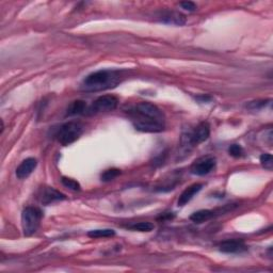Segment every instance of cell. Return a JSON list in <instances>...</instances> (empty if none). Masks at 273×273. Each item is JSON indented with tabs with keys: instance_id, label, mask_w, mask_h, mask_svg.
<instances>
[{
	"instance_id": "4fadbf2b",
	"label": "cell",
	"mask_w": 273,
	"mask_h": 273,
	"mask_svg": "<svg viewBox=\"0 0 273 273\" xmlns=\"http://www.w3.org/2000/svg\"><path fill=\"white\" fill-rule=\"evenodd\" d=\"M88 111V106L86 102L84 101H75L69 103V106L67 109V116L74 117L79 116V114H85Z\"/></svg>"
},
{
	"instance_id": "3957f363",
	"label": "cell",
	"mask_w": 273,
	"mask_h": 273,
	"mask_svg": "<svg viewBox=\"0 0 273 273\" xmlns=\"http://www.w3.org/2000/svg\"><path fill=\"white\" fill-rule=\"evenodd\" d=\"M84 133L83 124L79 122H68L64 123L56 129L54 132V139H56L60 144L64 146L69 145L77 141L80 136Z\"/></svg>"
},
{
	"instance_id": "d6986e66",
	"label": "cell",
	"mask_w": 273,
	"mask_h": 273,
	"mask_svg": "<svg viewBox=\"0 0 273 273\" xmlns=\"http://www.w3.org/2000/svg\"><path fill=\"white\" fill-rule=\"evenodd\" d=\"M260 163L267 170L271 171L273 168V160L271 154H263L260 156Z\"/></svg>"
},
{
	"instance_id": "5b68a950",
	"label": "cell",
	"mask_w": 273,
	"mask_h": 273,
	"mask_svg": "<svg viewBox=\"0 0 273 273\" xmlns=\"http://www.w3.org/2000/svg\"><path fill=\"white\" fill-rule=\"evenodd\" d=\"M210 135V127L207 123L199 124L196 128L191 132L184 134L182 136V145L184 147H192L208 139Z\"/></svg>"
},
{
	"instance_id": "277c9868",
	"label": "cell",
	"mask_w": 273,
	"mask_h": 273,
	"mask_svg": "<svg viewBox=\"0 0 273 273\" xmlns=\"http://www.w3.org/2000/svg\"><path fill=\"white\" fill-rule=\"evenodd\" d=\"M42 210L34 206H28L21 212V227L25 236L34 235L41 224Z\"/></svg>"
},
{
	"instance_id": "ba28073f",
	"label": "cell",
	"mask_w": 273,
	"mask_h": 273,
	"mask_svg": "<svg viewBox=\"0 0 273 273\" xmlns=\"http://www.w3.org/2000/svg\"><path fill=\"white\" fill-rule=\"evenodd\" d=\"M39 200L43 205H49L54 202L67 200V196L52 187H42L39 191Z\"/></svg>"
},
{
	"instance_id": "6da1fadb",
	"label": "cell",
	"mask_w": 273,
	"mask_h": 273,
	"mask_svg": "<svg viewBox=\"0 0 273 273\" xmlns=\"http://www.w3.org/2000/svg\"><path fill=\"white\" fill-rule=\"evenodd\" d=\"M128 117L135 128L142 133H160L166 127L165 114L149 102H139L130 108Z\"/></svg>"
},
{
	"instance_id": "52a82bcc",
	"label": "cell",
	"mask_w": 273,
	"mask_h": 273,
	"mask_svg": "<svg viewBox=\"0 0 273 273\" xmlns=\"http://www.w3.org/2000/svg\"><path fill=\"white\" fill-rule=\"evenodd\" d=\"M216 168V158L214 156H203L196 159L190 168V171L194 175L203 176L210 173Z\"/></svg>"
},
{
	"instance_id": "7a4b0ae2",
	"label": "cell",
	"mask_w": 273,
	"mask_h": 273,
	"mask_svg": "<svg viewBox=\"0 0 273 273\" xmlns=\"http://www.w3.org/2000/svg\"><path fill=\"white\" fill-rule=\"evenodd\" d=\"M122 74L118 70L101 69L86 76L80 85L85 92H100L114 88L122 81Z\"/></svg>"
},
{
	"instance_id": "7c38bea8",
	"label": "cell",
	"mask_w": 273,
	"mask_h": 273,
	"mask_svg": "<svg viewBox=\"0 0 273 273\" xmlns=\"http://www.w3.org/2000/svg\"><path fill=\"white\" fill-rule=\"evenodd\" d=\"M160 20L166 24L183 26L186 23V17L182 13L174 12V11H167V12H162L160 15Z\"/></svg>"
},
{
	"instance_id": "44dd1931",
	"label": "cell",
	"mask_w": 273,
	"mask_h": 273,
	"mask_svg": "<svg viewBox=\"0 0 273 273\" xmlns=\"http://www.w3.org/2000/svg\"><path fill=\"white\" fill-rule=\"evenodd\" d=\"M181 7L186 11H189V12H193V11L196 10V4L192 1L181 2Z\"/></svg>"
},
{
	"instance_id": "e0dca14e",
	"label": "cell",
	"mask_w": 273,
	"mask_h": 273,
	"mask_svg": "<svg viewBox=\"0 0 273 273\" xmlns=\"http://www.w3.org/2000/svg\"><path fill=\"white\" fill-rule=\"evenodd\" d=\"M119 174H121V170H119V169H109V170H106L102 174L101 178L102 182H111L114 178H117Z\"/></svg>"
},
{
	"instance_id": "7402d4cb",
	"label": "cell",
	"mask_w": 273,
	"mask_h": 273,
	"mask_svg": "<svg viewBox=\"0 0 273 273\" xmlns=\"http://www.w3.org/2000/svg\"><path fill=\"white\" fill-rule=\"evenodd\" d=\"M267 103L268 102H266L265 101H261V102H252L250 103V105L248 106L250 109H259V108H261V107H264V106H266Z\"/></svg>"
},
{
	"instance_id": "9a60e30c",
	"label": "cell",
	"mask_w": 273,
	"mask_h": 273,
	"mask_svg": "<svg viewBox=\"0 0 273 273\" xmlns=\"http://www.w3.org/2000/svg\"><path fill=\"white\" fill-rule=\"evenodd\" d=\"M116 235V232L110 228H103V229H93L88 233V236L91 238H108L113 237Z\"/></svg>"
},
{
	"instance_id": "5bb4252c",
	"label": "cell",
	"mask_w": 273,
	"mask_h": 273,
	"mask_svg": "<svg viewBox=\"0 0 273 273\" xmlns=\"http://www.w3.org/2000/svg\"><path fill=\"white\" fill-rule=\"evenodd\" d=\"M214 216H215L214 211L208 209H203V210L195 211L194 214L191 215L190 220L194 223H203L210 220L211 218H214Z\"/></svg>"
},
{
	"instance_id": "ffe728a7",
	"label": "cell",
	"mask_w": 273,
	"mask_h": 273,
	"mask_svg": "<svg viewBox=\"0 0 273 273\" xmlns=\"http://www.w3.org/2000/svg\"><path fill=\"white\" fill-rule=\"evenodd\" d=\"M228 153L231 156H233L235 158H239L243 155V149L239 144H233L229 146Z\"/></svg>"
},
{
	"instance_id": "8fae6325",
	"label": "cell",
	"mask_w": 273,
	"mask_h": 273,
	"mask_svg": "<svg viewBox=\"0 0 273 273\" xmlns=\"http://www.w3.org/2000/svg\"><path fill=\"white\" fill-rule=\"evenodd\" d=\"M203 188V185L202 184H193L189 186L187 189H185L184 192L181 194L178 199L177 204L178 206H185L186 204H188L189 202L194 198L195 194H198L200 191Z\"/></svg>"
},
{
	"instance_id": "9c48e42d",
	"label": "cell",
	"mask_w": 273,
	"mask_h": 273,
	"mask_svg": "<svg viewBox=\"0 0 273 273\" xmlns=\"http://www.w3.org/2000/svg\"><path fill=\"white\" fill-rule=\"evenodd\" d=\"M219 250L222 253L226 254H239L243 253L248 250V247L242 240L239 239H232V240H225L220 243Z\"/></svg>"
},
{
	"instance_id": "30bf717a",
	"label": "cell",
	"mask_w": 273,
	"mask_h": 273,
	"mask_svg": "<svg viewBox=\"0 0 273 273\" xmlns=\"http://www.w3.org/2000/svg\"><path fill=\"white\" fill-rule=\"evenodd\" d=\"M37 166V161L34 158H27L20 163L18 168L16 169V176L19 179H25L31 175V173L35 170Z\"/></svg>"
},
{
	"instance_id": "8992f818",
	"label": "cell",
	"mask_w": 273,
	"mask_h": 273,
	"mask_svg": "<svg viewBox=\"0 0 273 273\" xmlns=\"http://www.w3.org/2000/svg\"><path fill=\"white\" fill-rule=\"evenodd\" d=\"M118 98L113 95H102L93 102L88 108L86 114H96L102 112L113 111L118 107Z\"/></svg>"
},
{
	"instance_id": "ac0fdd59",
	"label": "cell",
	"mask_w": 273,
	"mask_h": 273,
	"mask_svg": "<svg viewBox=\"0 0 273 273\" xmlns=\"http://www.w3.org/2000/svg\"><path fill=\"white\" fill-rule=\"evenodd\" d=\"M61 182H62L63 186H65V187L70 189V190H73V191H79L80 190V185H79L78 182H76L75 179L63 176L61 178Z\"/></svg>"
},
{
	"instance_id": "2e32d148",
	"label": "cell",
	"mask_w": 273,
	"mask_h": 273,
	"mask_svg": "<svg viewBox=\"0 0 273 273\" xmlns=\"http://www.w3.org/2000/svg\"><path fill=\"white\" fill-rule=\"evenodd\" d=\"M130 229L133 231H138V232H152L154 229V224L151 222H138L135 223V224H132L128 226Z\"/></svg>"
}]
</instances>
